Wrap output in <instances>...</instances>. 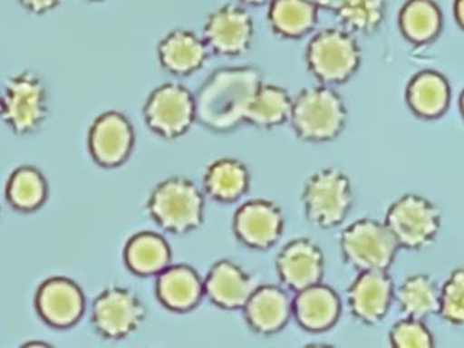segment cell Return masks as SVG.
Masks as SVG:
<instances>
[{"label":"cell","instance_id":"5b68a950","mask_svg":"<svg viewBox=\"0 0 464 348\" xmlns=\"http://www.w3.org/2000/svg\"><path fill=\"white\" fill-rule=\"evenodd\" d=\"M308 220L320 227H335L352 209L353 191L346 174L328 168L308 179L303 191Z\"/></svg>","mask_w":464,"mask_h":348},{"label":"cell","instance_id":"ba28073f","mask_svg":"<svg viewBox=\"0 0 464 348\" xmlns=\"http://www.w3.org/2000/svg\"><path fill=\"white\" fill-rule=\"evenodd\" d=\"M311 72L324 82H346L360 64V48L350 34L325 30L314 36L307 49Z\"/></svg>","mask_w":464,"mask_h":348},{"label":"cell","instance_id":"30bf717a","mask_svg":"<svg viewBox=\"0 0 464 348\" xmlns=\"http://www.w3.org/2000/svg\"><path fill=\"white\" fill-rule=\"evenodd\" d=\"M145 318V308L133 292L109 287L92 305V324L105 339L121 340L136 332Z\"/></svg>","mask_w":464,"mask_h":348},{"label":"cell","instance_id":"cb8c5ba5","mask_svg":"<svg viewBox=\"0 0 464 348\" xmlns=\"http://www.w3.org/2000/svg\"><path fill=\"white\" fill-rule=\"evenodd\" d=\"M204 186L209 196L218 201H236L247 191L250 173L240 160H219L207 170Z\"/></svg>","mask_w":464,"mask_h":348},{"label":"cell","instance_id":"d4e9b609","mask_svg":"<svg viewBox=\"0 0 464 348\" xmlns=\"http://www.w3.org/2000/svg\"><path fill=\"white\" fill-rule=\"evenodd\" d=\"M293 101L284 88L261 85L246 111L245 121L258 127H275L289 121Z\"/></svg>","mask_w":464,"mask_h":348},{"label":"cell","instance_id":"9c48e42d","mask_svg":"<svg viewBox=\"0 0 464 348\" xmlns=\"http://www.w3.org/2000/svg\"><path fill=\"white\" fill-rule=\"evenodd\" d=\"M144 118L152 131L175 139L188 131L196 119L194 96L181 85H162L148 98Z\"/></svg>","mask_w":464,"mask_h":348},{"label":"cell","instance_id":"ffe728a7","mask_svg":"<svg viewBox=\"0 0 464 348\" xmlns=\"http://www.w3.org/2000/svg\"><path fill=\"white\" fill-rule=\"evenodd\" d=\"M204 285L191 267H165L160 272L157 295L160 303L173 311H188L201 300Z\"/></svg>","mask_w":464,"mask_h":348},{"label":"cell","instance_id":"d6a6232c","mask_svg":"<svg viewBox=\"0 0 464 348\" xmlns=\"http://www.w3.org/2000/svg\"><path fill=\"white\" fill-rule=\"evenodd\" d=\"M23 6L33 13H45L58 6L62 0H20Z\"/></svg>","mask_w":464,"mask_h":348},{"label":"cell","instance_id":"8992f818","mask_svg":"<svg viewBox=\"0 0 464 348\" xmlns=\"http://www.w3.org/2000/svg\"><path fill=\"white\" fill-rule=\"evenodd\" d=\"M385 226L399 246L420 249L437 237L440 228V212L429 199L407 194L389 207Z\"/></svg>","mask_w":464,"mask_h":348},{"label":"cell","instance_id":"6da1fadb","mask_svg":"<svg viewBox=\"0 0 464 348\" xmlns=\"http://www.w3.org/2000/svg\"><path fill=\"white\" fill-rule=\"evenodd\" d=\"M261 85V74L253 67L218 70L194 98L196 119L214 131L236 129L245 121L248 105Z\"/></svg>","mask_w":464,"mask_h":348},{"label":"cell","instance_id":"5bb4252c","mask_svg":"<svg viewBox=\"0 0 464 348\" xmlns=\"http://www.w3.org/2000/svg\"><path fill=\"white\" fill-rule=\"evenodd\" d=\"M134 144V132L123 114L108 111L101 114L90 131V150L100 165H121Z\"/></svg>","mask_w":464,"mask_h":348},{"label":"cell","instance_id":"7c38bea8","mask_svg":"<svg viewBox=\"0 0 464 348\" xmlns=\"http://www.w3.org/2000/svg\"><path fill=\"white\" fill-rule=\"evenodd\" d=\"M324 267L323 249L308 238H297L287 244L276 258L277 275L282 283L295 293L320 283Z\"/></svg>","mask_w":464,"mask_h":348},{"label":"cell","instance_id":"f546056e","mask_svg":"<svg viewBox=\"0 0 464 348\" xmlns=\"http://www.w3.org/2000/svg\"><path fill=\"white\" fill-rule=\"evenodd\" d=\"M334 9L349 30L371 33L382 23L385 0H338Z\"/></svg>","mask_w":464,"mask_h":348},{"label":"cell","instance_id":"836d02e7","mask_svg":"<svg viewBox=\"0 0 464 348\" xmlns=\"http://www.w3.org/2000/svg\"><path fill=\"white\" fill-rule=\"evenodd\" d=\"M308 2L315 5V6L328 7V9H334L338 4V0H308Z\"/></svg>","mask_w":464,"mask_h":348},{"label":"cell","instance_id":"74e56055","mask_svg":"<svg viewBox=\"0 0 464 348\" xmlns=\"http://www.w3.org/2000/svg\"><path fill=\"white\" fill-rule=\"evenodd\" d=\"M0 113H2V95H0Z\"/></svg>","mask_w":464,"mask_h":348},{"label":"cell","instance_id":"83f0119b","mask_svg":"<svg viewBox=\"0 0 464 348\" xmlns=\"http://www.w3.org/2000/svg\"><path fill=\"white\" fill-rule=\"evenodd\" d=\"M401 25L409 40L427 43L440 31V10L431 0H411L401 12Z\"/></svg>","mask_w":464,"mask_h":348},{"label":"cell","instance_id":"277c9868","mask_svg":"<svg viewBox=\"0 0 464 348\" xmlns=\"http://www.w3.org/2000/svg\"><path fill=\"white\" fill-rule=\"evenodd\" d=\"M2 118L15 134L27 135L48 116V91L40 75L22 72L7 82L2 95Z\"/></svg>","mask_w":464,"mask_h":348},{"label":"cell","instance_id":"1f68e13d","mask_svg":"<svg viewBox=\"0 0 464 348\" xmlns=\"http://www.w3.org/2000/svg\"><path fill=\"white\" fill-rule=\"evenodd\" d=\"M391 343L396 348H429L434 345L431 332L420 319H404L391 331Z\"/></svg>","mask_w":464,"mask_h":348},{"label":"cell","instance_id":"d6986e66","mask_svg":"<svg viewBox=\"0 0 464 348\" xmlns=\"http://www.w3.org/2000/svg\"><path fill=\"white\" fill-rule=\"evenodd\" d=\"M292 311L295 319L307 331H325L338 321L341 300L335 290L317 283L299 292L292 304Z\"/></svg>","mask_w":464,"mask_h":348},{"label":"cell","instance_id":"7a4b0ae2","mask_svg":"<svg viewBox=\"0 0 464 348\" xmlns=\"http://www.w3.org/2000/svg\"><path fill=\"white\" fill-rule=\"evenodd\" d=\"M347 111L341 96L326 87L302 91L292 105L293 129L305 141H329L341 134Z\"/></svg>","mask_w":464,"mask_h":348},{"label":"cell","instance_id":"8d00e7d4","mask_svg":"<svg viewBox=\"0 0 464 348\" xmlns=\"http://www.w3.org/2000/svg\"><path fill=\"white\" fill-rule=\"evenodd\" d=\"M245 2H247V4L258 5V4H264V2H266V0H245Z\"/></svg>","mask_w":464,"mask_h":348},{"label":"cell","instance_id":"d590c367","mask_svg":"<svg viewBox=\"0 0 464 348\" xmlns=\"http://www.w3.org/2000/svg\"><path fill=\"white\" fill-rule=\"evenodd\" d=\"M25 347H34V345H41V347H46V343H43V344H41V343H27V344H24Z\"/></svg>","mask_w":464,"mask_h":348},{"label":"cell","instance_id":"e575fe53","mask_svg":"<svg viewBox=\"0 0 464 348\" xmlns=\"http://www.w3.org/2000/svg\"><path fill=\"white\" fill-rule=\"evenodd\" d=\"M455 14L458 22L460 23V25H463V0H456Z\"/></svg>","mask_w":464,"mask_h":348},{"label":"cell","instance_id":"4316f807","mask_svg":"<svg viewBox=\"0 0 464 348\" xmlns=\"http://www.w3.org/2000/svg\"><path fill=\"white\" fill-rule=\"evenodd\" d=\"M272 27L285 36H300L313 30L317 6L308 0H274L269 10Z\"/></svg>","mask_w":464,"mask_h":348},{"label":"cell","instance_id":"52a82bcc","mask_svg":"<svg viewBox=\"0 0 464 348\" xmlns=\"http://www.w3.org/2000/svg\"><path fill=\"white\" fill-rule=\"evenodd\" d=\"M344 259L360 270H386L398 253V243L385 223L362 219L342 233Z\"/></svg>","mask_w":464,"mask_h":348},{"label":"cell","instance_id":"8fae6325","mask_svg":"<svg viewBox=\"0 0 464 348\" xmlns=\"http://www.w3.org/2000/svg\"><path fill=\"white\" fill-rule=\"evenodd\" d=\"M284 226L281 208L266 199H254L241 205L233 220L238 240L259 249L274 246L284 233Z\"/></svg>","mask_w":464,"mask_h":348},{"label":"cell","instance_id":"f1b7e54d","mask_svg":"<svg viewBox=\"0 0 464 348\" xmlns=\"http://www.w3.org/2000/svg\"><path fill=\"white\" fill-rule=\"evenodd\" d=\"M46 181L34 168H20L12 174L7 184V198L20 210L40 208L46 198Z\"/></svg>","mask_w":464,"mask_h":348},{"label":"cell","instance_id":"3957f363","mask_svg":"<svg viewBox=\"0 0 464 348\" xmlns=\"http://www.w3.org/2000/svg\"><path fill=\"white\" fill-rule=\"evenodd\" d=\"M148 210L160 227L183 235L201 225L204 197L193 181L168 179L155 187L148 201Z\"/></svg>","mask_w":464,"mask_h":348},{"label":"cell","instance_id":"603a6c76","mask_svg":"<svg viewBox=\"0 0 464 348\" xmlns=\"http://www.w3.org/2000/svg\"><path fill=\"white\" fill-rule=\"evenodd\" d=\"M127 266L137 275H155L169 266L170 248L160 236L141 233L130 238L124 251Z\"/></svg>","mask_w":464,"mask_h":348},{"label":"cell","instance_id":"44dd1931","mask_svg":"<svg viewBox=\"0 0 464 348\" xmlns=\"http://www.w3.org/2000/svg\"><path fill=\"white\" fill-rule=\"evenodd\" d=\"M158 53L160 64L168 72L173 74H188L206 63L208 49L206 43L196 34L178 30L170 33L160 43Z\"/></svg>","mask_w":464,"mask_h":348},{"label":"cell","instance_id":"e0dca14e","mask_svg":"<svg viewBox=\"0 0 464 348\" xmlns=\"http://www.w3.org/2000/svg\"><path fill=\"white\" fill-rule=\"evenodd\" d=\"M202 285L212 303L235 309L243 308L247 303L256 288V279L233 262L219 261L211 267Z\"/></svg>","mask_w":464,"mask_h":348},{"label":"cell","instance_id":"ac0fdd59","mask_svg":"<svg viewBox=\"0 0 464 348\" xmlns=\"http://www.w3.org/2000/svg\"><path fill=\"white\" fill-rule=\"evenodd\" d=\"M246 319L254 331L271 334L281 331L292 315V301L276 285L256 287L245 304Z\"/></svg>","mask_w":464,"mask_h":348},{"label":"cell","instance_id":"484cf974","mask_svg":"<svg viewBox=\"0 0 464 348\" xmlns=\"http://www.w3.org/2000/svg\"><path fill=\"white\" fill-rule=\"evenodd\" d=\"M440 288L434 280L425 275L409 277L396 292L401 311L409 318L420 321L425 316L440 313Z\"/></svg>","mask_w":464,"mask_h":348},{"label":"cell","instance_id":"9a60e30c","mask_svg":"<svg viewBox=\"0 0 464 348\" xmlns=\"http://www.w3.org/2000/svg\"><path fill=\"white\" fill-rule=\"evenodd\" d=\"M204 36L212 51L235 56L247 51L250 46L253 20L241 7L225 6L208 18Z\"/></svg>","mask_w":464,"mask_h":348},{"label":"cell","instance_id":"4fadbf2b","mask_svg":"<svg viewBox=\"0 0 464 348\" xmlns=\"http://www.w3.org/2000/svg\"><path fill=\"white\" fill-rule=\"evenodd\" d=\"M353 315L368 324L385 318L393 298V280L385 270H362L347 292Z\"/></svg>","mask_w":464,"mask_h":348},{"label":"cell","instance_id":"4dcf8cb0","mask_svg":"<svg viewBox=\"0 0 464 348\" xmlns=\"http://www.w3.org/2000/svg\"><path fill=\"white\" fill-rule=\"evenodd\" d=\"M440 313L447 321L461 324L464 321V274L463 269L453 272L440 295Z\"/></svg>","mask_w":464,"mask_h":348},{"label":"cell","instance_id":"2e32d148","mask_svg":"<svg viewBox=\"0 0 464 348\" xmlns=\"http://www.w3.org/2000/svg\"><path fill=\"white\" fill-rule=\"evenodd\" d=\"M36 308L52 326L69 327L84 311V295L72 280L54 277L46 280L36 295Z\"/></svg>","mask_w":464,"mask_h":348},{"label":"cell","instance_id":"7402d4cb","mask_svg":"<svg viewBox=\"0 0 464 348\" xmlns=\"http://www.w3.org/2000/svg\"><path fill=\"white\" fill-rule=\"evenodd\" d=\"M407 102L421 118H438L450 105V85L438 72H421L407 88Z\"/></svg>","mask_w":464,"mask_h":348}]
</instances>
